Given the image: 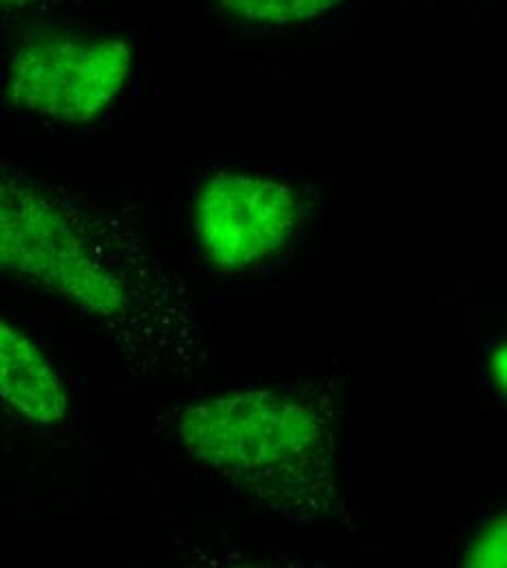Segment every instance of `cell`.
<instances>
[{
    "label": "cell",
    "mask_w": 507,
    "mask_h": 568,
    "mask_svg": "<svg viewBox=\"0 0 507 568\" xmlns=\"http://www.w3.org/2000/svg\"><path fill=\"white\" fill-rule=\"evenodd\" d=\"M0 274L73 306L136 367L171 369L195 348L180 281L121 219L0 166Z\"/></svg>",
    "instance_id": "obj_1"
},
{
    "label": "cell",
    "mask_w": 507,
    "mask_h": 568,
    "mask_svg": "<svg viewBox=\"0 0 507 568\" xmlns=\"http://www.w3.org/2000/svg\"><path fill=\"white\" fill-rule=\"evenodd\" d=\"M306 211L304 193L285 175L211 166L191 197V230L221 274H247L290 247Z\"/></svg>",
    "instance_id": "obj_4"
},
{
    "label": "cell",
    "mask_w": 507,
    "mask_h": 568,
    "mask_svg": "<svg viewBox=\"0 0 507 568\" xmlns=\"http://www.w3.org/2000/svg\"><path fill=\"white\" fill-rule=\"evenodd\" d=\"M0 400L38 425H58L69 396L53 361L27 335L0 320Z\"/></svg>",
    "instance_id": "obj_5"
},
{
    "label": "cell",
    "mask_w": 507,
    "mask_h": 568,
    "mask_svg": "<svg viewBox=\"0 0 507 568\" xmlns=\"http://www.w3.org/2000/svg\"><path fill=\"white\" fill-rule=\"evenodd\" d=\"M184 450L256 503L320 511L333 490L335 423L324 403L287 389H245L180 416Z\"/></svg>",
    "instance_id": "obj_2"
},
{
    "label": "cell",
    "mask_w": 507,
    "mask_h": 568,
    "mask_svg": "<svg viewBox=\"0 0 507 568\" xmlns=\"http://www.w3.org/2000/svg\"><path fill=\"white\" fill-rule=\"evenodd\" d=\"M493 547V551L481 554V558H477V565H495V567H507V518L504 523H495L493 531L488 538L481 540V549Z\"/></svg>",
    "instance_id": "obj_9"
},
{
    "label": "cell",
    "mask_w": 507,
    "mask_h": 568,
    "mask_svg": "<svg viewBox=\"0 0 507 568\" xmlns=\"http://www.w3.org/2000/svg\"><path fill=\"white\" fill-rule=\"evenodd\" d=\"M484 385L507 412V324L481 348Z\"/></svg>",
    "instance_id": "obj_7"
},
{
    "label": "cell",
    "mask_w": 507,
    "mask_h": 568,
    "mask_svg": "<svg viewBox=\"0 0 507 568\" xmlns=\"http://www.w3.org/2000/svg\"><path fill=\"white\" fill-rule=\"evenodd\" d=\"M62 4L64 0H0V24H18L42 18Z\"/></svg>",
    "instance_id": "obj_8"
},
{
    "label": "cell",
    "mask_w": 507,
    "mask_h": 568,
    "mask_svg": "<svg viewBox=\"0 0 507 568\" xmlns=\"http://www.w3.org/2000/svg\"><path fill=\"white\" fill-rule=\"evenodd\" d=\"M134 47L103 31H44L24 38L11 55L4 97L18 110L81 125L103 114L125 90Z\"/></svg>",
    "instance_id": "obj_3"
},
{
    "label": "cell",
    "mask_w": 507,
    "mask_h": 568,
    "mask_svg": "<svg viewBox=\"0 0 507 568\" xmlns=\"http://www.w3.org/2000/svg\"><path fill=\"white\" fill-rule=\"evenodd\" d=\"M342 2L346 0H217L223 13L258 29L304 24L331 13Z\"/></svg>",
    "instance_id": "obj_6"
}]
</instances>
